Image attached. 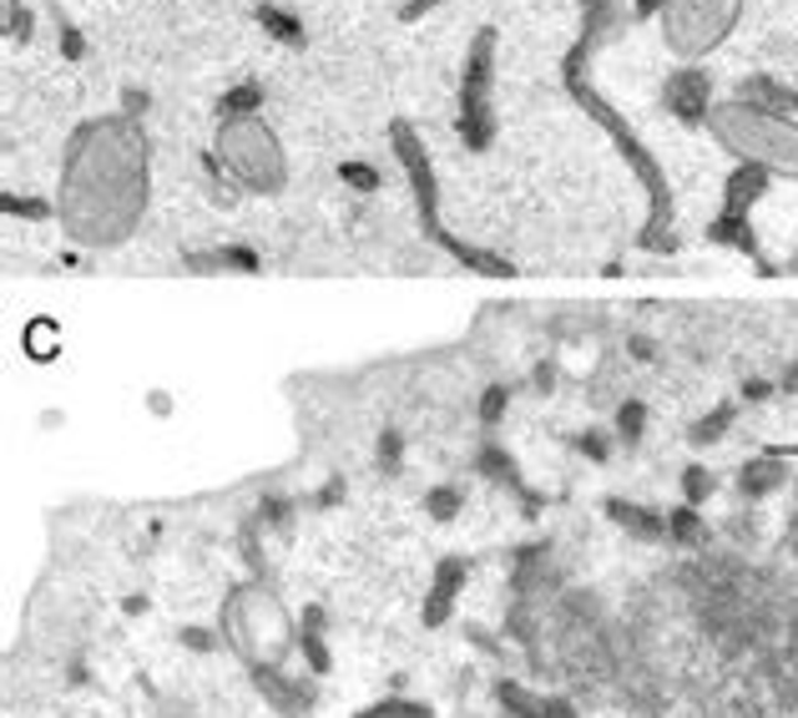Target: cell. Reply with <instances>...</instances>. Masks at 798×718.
I'll return each mask as SVG.
<instances>
[{
  "label": "cell",
  "instance_id": "23",
  "mask_svg": "<svg viewBox=\"0 0 798 718\" xmlns=\"http://www.w3.org/2000/svg\"><path fill=\"white\" fill-rule=\"evenodd\" d=\"M258 21L268 36H278L284 46H304V25H298V15L278 11V6H258Z\"/></svg>",
  "mask_w": 798,
  "mask_h": 718
},
{
  "label": "cell",
  "instance_id": "3",
  "mask_svg": "<svg viewBox=\"0 0 798 718\" xmlns=\"http://www.w3.org/2000/svg\"><path fill=\"white\" fill-rule=\"evenodd\" d=\"M217 633H223V643L243 658V668H253V663H284L288 653H298L294 612H288L274 587L258 582V577L227 587L223 608H217Z\"/></svg>",
  "mask_w": 798,
  "mask_h": 718
},
{
  "label": "cell",
  "instance_id": "45",
  "mask_svg": "<svg viewBox=\"0 0 798 718\" xmlns=\"http://www.w3.org/2000/svg\"><path fill=\"white\" fill-rule=\"evenodd\" d=\"M794 486H798V476H794Z\"/></svg>",
  "mask_w": 798,
  "mask_h": 718
},
{
  "label": "cell",
  "instance_id": "41",
  "mask_svg": "<svg viewBox=\"0 0 798 718\" xmlns=\"http://www.w3.org/2000/svg\"><path fill=\"white\" fill-rule=\"evenodd\" d=\"M788 547H794V557H798V511H788Z\"/></svg>",
  "mask_w": 798,
  "mask_h": 718
},
{
  "label": "cell",
  "instance_id": "37",
  "mask_svg": "<svg viewBox=\"0 0 798 718\" xmlns=\"http://www.w3.org/2000/svg\"><path fill=\"white\" fill-rule=\"evenodd\" d=\"M429 6H445V0H409V6H405V21H419Z\"/></svg>",
  "mask_w": 798,
  "mask_h": 718
},
{
  "label": "cell",
  "instance_id": "31",
  "mask_svg": "<svg viewBox=\"0 0 798 718\" xmlns=\"http://www.w3.org/2000/svg\"><path fill=\"white\" fill-rule=\"evenodd\" d=\"M339 172H344V182H349V188H359V192H374V188H380V172L364 168V162H344Z\"/></svg>",
  "mask_w": 798,
  "mask_h": 718
},
{
  "label": "cell",
  "instance_id": "34",
  "mask_svg": "<svg viewBox=\"0 0 798 718\" xmlns=\"http://www.w3.org/2000/svg\"><path fill=\"white\" fill-rule=\"evenodd\" d=\"M298 627H304V633H329V612H323L319 602H309V608L298 612Z\"/></svg>",
  "mask_w": 798,
  "mask_h": 718
},
{
  "label": "cell",
  "instance_id": "18",
  "mask_svg": "<svg viewBox=\"0 0 798 718\" xmlns=\"http://www.w3.org/2000/svg\"><path fill=\"white\" fill-rule=\"evenodd\" d=\"M435 239H440L465 268H476V274H486V278H511V264H506V258H496V253H486V249H465V243L445 239V233H435Z\"/></svg>",
  "mask_w": 798,
  "mask_h": 718
},
{
  "label": "cell",
  "instance_id": "14",
  "mask_svg": "<svg viewBox=\"0 0 798 718\" xmlns=\"http://www.w3.org/2000/svg\"><path fill=\"white\" fill-rule=\"evenodd\" d=\"M192 274H258V258L248 249H213V253H188Z\"/></svg>",
  "mask_w": 798,
  "mask_h": 718
},
{
  "label": "cell",
  "instance_id": "33",
  "mask_svg": "<svg viewBox=\"0 0 798 718\" xmlns=\"http://www.w3.org/2000/svg\"><path fill=\"white\" fill-rule=\"evenodd\" d=\"M551 557V541H525V547L511 551V567H531V562H546Z\"/></svg>",
  "mask_w": 798,
  "mask_h": 718
},
{
  "label": "cell",
  "instance_id": "25",
  "mask_svg": "<svg viewBox=\"0 0 798 718\" xmlns=\"http://www.w3.org/2000/svg\"><path fill=\"white\" fill-rule=\"evenodd\" d=\"M642 435H647V405H642V400H621V410H617V441L637 445Z\"/></svg>",
  "mask_w": 798,
  "mask_h": 718
},
{
  "label": "cell",
  "instance_id": "20",
  "mask_svg": "<svg viewBox=\"0 0 798 718\" xmlns=\"http://www.w3.org/2000/svg\"><path fill=\"white\" fill-rule=\"evenodd\" d=\"M354 718H435V708L429 704H419V698H405V694H390V698H380V704H370V708H359Z\"/></svg>",
  "mask_w": 798,
  "mask_h": 718
},
{
  "label": "cell",
  "instance_id": "32",
  "mask_svg": "<svg viewBox=\"0 0 798 718\" xmlns=\"http://www.w3.org/2000/svg\"><path fill=\"white\" fill-rule=\"evenodd\" d=\"M576 451H582L586 461H607L611 445H607V435H602V431H582V435H576Z\"/></svg>",
  "mask_w": 798,
  "mask_h": 718
},
{
  "label": "cell",
  "instance_id": "11",
  "mask_svg": "<svg viewBox=\"0 0 798 718\" xmlns=\"http://www.w3.org/2000/svg\"><path fill=\"white\" fill-rule=\"evenodd\" d=\"M476 476H486V481H496V486H506V492H515L525 501V511H536V506H541L536 492H525L521 466H515V455L506 451V445H496V441L480 445V451H476Z\"/></svg>",
  "mask_w": 798,
  "mask_h": 718
},
{
  "label": "cell",
  "instance_id": "21",
  "mask_svg": "<svg viewBox=\"0 0 798 718\" xmlns=\"http://www.w3.org/2000/svg\"><path fill=\"white\" fill-rule=\"evenodd\" d=\"M733 420H738V405H717V410H707V415L688 431V441H692V445H717L727 431H733Z\"/></svg>",
  "mask_w": 798,
  "mask_h": 718
},
{
  "label": "cell",
  "instance_id": "10",
  "mask_svg": "<svg viewBox=\"0 0 798 718\" xmlns=\"http://www.w3.org/2000/svg\"><path fill=\"white\" fill-rule=\"evenodd\" d=\"M394 152H400V168L409 172V188H415V198H419V213H425V223H435V172H429L425 147H419V137L409 133L405 122L394 127Z\"/></svg>",
  "mask_w": 798,
  "mask_h": 718
},
{
  "label": "cell",
  "instance_id": "16",
  "mask_svg": "<svg viewBox=\"0 0 798 718\" xmlns=\"http://www.w3.org/2000/svg\"><path fill=\"white\" fill-rule=\"evenodd\" d=\"M668 541L672 547H703L707 541V521H703V511L698 506H672L668 511Z\"/></svg>",
  "mask_w": 798,
  "mask_h": 718
},
{
  "label": "cell",
  "instance_id": "15",
  "mask_svg": "<svg viewBox=\"0 0 798 718\" xmlns=\"http://www.w3.org/2000/svg\"><path fill=\"white\" fill-rule=\"evenodd\" d=\"M490 694H496V704H501L511 718H541V714H546V698L531 694V688H525V683H515V678H501Z\"/></svg>",
  "mask_w": 798,
  "mask_h": 718
},
{
  "label": "cell",
  "instance_id": "24",
  "mask_svg": "<svg viewBox=\"0 0 798 718\" xmlns=\"http://www.w3.org/2000/svg\"><path fill=\"white\" fill-rule=\"evenodd\" d=\"M460 506H465L460 486H429V492H425L429 521H455V516H460Z\"/></svg>",
  "mask_w": 798,
  "mask_h": 718
},
{
  "label": "cell",
  "instance_id": "40",
  "mask_svg": "<svg viewBox=\"0 0 798 718\" xmlns=\"http://www.w3.org/2000/svg\"><path fill=\"white\" fill-rule=\"evenodd\" d=\"M551 384H556V370H551V365H541V370H536V390H551Z\"/></svg>",
  "mask_w": 798,
  "mask_h": 718
},
{
  "label": "cell",
  "instance_id": "9",
  "mask_svg": "<svg viewBox=\"0 0 798 718\" xmlns=\"http://www.w3.org/2000/svg\"><path fill=\"white\" fill-rule=\"evenodd\" d=\"M668 107H672V117H682V122H707V112L717 107L713 102V76L698 72V66L672 72L668 76Z\"/></svg>",
  "mask_w": 798,
  "mask_h": 718
},
{
  "label": "cell",
  "instance_id": "6",
  "mask_svg": "<svg viewBox=\"0 0 798 718\" xmlns=\"http://www.w3.org/2000/svg\"><path fill=\"white\" fill-rule=\"evenodd\" d=\"M490 72H496V31H480L470 56H465V92H460V137L470 147H490V137H496Z\"/></svg>",
  "mask_w": 798,
  "mask_h": 718
},
{
  "label": "cell",
  "instance_id": "13",
  "mask_svg": "<svg viewBox=\"0 0 798 718\" xmlns=\"http://www.w3.org/2000/svg\"><path fill=\"white\" fill-rule=\"evenodd\" d=\"M607 521H617L637 541H668V516H657L642 501H627V496H607Z\"/></svg>",
  "mask_w": 798,
  "mask_h": 718
},
{
  "label": "cell",
  "instance_id": "17",
  "mask_svg": "<svg viewBox=\"0 0 798 718\" xmlns=\"http://www.w3.org/2000/svg\"><path fill=\"white\" fill-rule=\"evenodd\" d=\"M743 102H758V107L768 112H794L798 107V92H788V86H778L774 76H753V82H743Z\"/></svg>",
  "mask_w": 798,
  "mask_h": 718
},
{
  "label": "cell",
  "instance_id": "1",
  "mask_svg": "<svg viewBox=\"0 0 798 718\" xmlns=\"http://www.w3.org/2000/svg\"><path fill=\"white\" fill-rule=\"evenodd\" d=\"M152 142L131 117H92L66 142L56 218L76 249H121L147 218Z\"/></svg>",
  "mask_w": 798,
  "mask_h": 718
},
{
  "label": "cell",
  "instance_id": "39",
  "mask_svg": "<svg viewBox=\"0 0 798 718\" xmlns=\"http://www.w3.org/2000/svg\"><path fill=\"white\" fill-rule=\"evenodd\" d=\"M763 395H768V384H763V380H748V384H743V400H763Z\"/></svg>",
  "mask_w": 798,
  "mask_h": 718
},
{
  "label": "cell",
  "instance_id": "35",
  "mask_svg": "<svg viewBox=\"0 0 798 718\" xmlns=\"http://www.w3.org/2000/svg\"><path fill=\"white\" fill-rule=\"evenodd\" d=\"M380 471H400V435H380Z\"/></svg>",
  "mask_w": 798,
  "mask_h": 718
},
{
  "label": "cell",
  "instance_id": "12",
  "mask_svg": "<svg viewBox=\"0 0 798 718\" xmlns=\"http://www.w3.org/2000/svg\"><path fill=\"white\" fill-rule=\"evenodd\" d=\"M784 481H794V471H788L784 455H778V451L753 455L748 466L738 471V496H743V501H763V496H774Z\"/></svg>",
  "mask_w": 798,
  "mask_h": 718
},
{
  "label": "cell",
  "instance_id": "43",
  "mask_svg": "<svg viewBox=\"0 0 798 718\" xmlns=\"http://www.w3.org/2000/svg\"><path fill=\"white\" fill-rule=\"evenodd\" d=\"M784 384H788V390H798V365H794V370L784 374Z\"/></svg>",
  "mask_w": 798,
  "mask_h": 718
},
{
  "label": "cell",
  "instance_id": "42",
  "mask_svg": "<svg viewBox=\"0 0 798 718\" xmlns=\"http://www.w3.org/2000/svg\"><path fill=\"white\" fill-rule=\"evenodd\" d=\"M631 355H637V359H652V339H631Z\"/></svg>",
  "mask_w": 798,
  "mask_h": 718
},
{
  "label": "cell",
  "instance_id": "44",
  "mask_svg": "<svg viewBox=\"0 0 798 718\" xmlns=\"http://www.w3.org/2000/svg\"><path fill=\"white\" fill-rule=\"evenodd\" d=\"M794 268H798V258H794Z\"/></svg>",
  "mask_w": 798,
  "mask_h": 718
},
{
  "label": "cell",
  "instance_id": "28",
  "mask_svg": "<svg viewBox=\"0 0 798 718\" xmlns=\"http://www.w3.org/2000/svg\"><path fill=\"white\" fill-rule=\"evenodd\" d=\"M506 405H511V390H506V384H490L486 395H480V425L496 431V425L506 420Z\"/></svg>",
  "mask_w": 798,
  "mask_h": 718
},
{
  "label": "cell",
  "instance_id": "29",
  "mask_svg": "<svg viewBox=\"0 0 798 718\" xmlns=\"http://www.w3.org/2000/svg\"><path fill=\"white\" fill-rule=\"evenodd\" d=\"M258 107H263V92L248 82V86H238V92H227L217 112H223V117H248V112H258Z\"/></svg>",
  "mask_w": 798,
  "mask_h": 718
},
{
  "label": "cell",
  "instance_id": "27",
  "mask_svg": "<svg viewBox=\"0 0 798 718\" xmlns=\"http://www.w3.org/2000/svg\"><path fill=\"white\" fill-rule=\"evenodd\" d=\"M707 496H713V471H707V466H688V471H682V501L703 506Z\"/></svg>",
  "mask_w": 798,
  "mask_h": 718
},
{
  "label": "cell",
  "instance_id": "5",
  "mask_svg": "<svg viewBox=\"0 0 798 718\" xmlns=\"http://www.w3.org/2000/svg\"><path fill=\"white\" fill-rule=\"evenodd\" d=\"M743 6L748 0H662V46L678 61L698 66L703 56H713L717 46H727V36L738 31Z\"/></svg>",
  "mask_w": 798,
  "mask_h": 718
},
{
  "label": "cell",
  "instance_id": "38",
  "mask_svg": "<svg viewBox=\"0 0 798 718\" xmlns=\"http://www.w3.org/2000/svg\"><path fill=\"white\" fill-rule=\"evenodd\" d=\"M339 496H344V486H339V481H334V486H323V492H319V501H313V506H334Z\"/></svg>",
  "mask_w": 798,
  "mask_h": 718
},
{
  "label": "cell",
  "instance_id": "30",
  "mask_svg": "<svg viewBox=\"0 0 798 718\" xmlns=\"http://www.w3.org/2000/svg\"><path fill=\"white\" fill-rule=\"evenodd\" d=\"M178 643L188 647V653H217V647H223V633H217V627H182Z\"/></svg>",
  "mask_w": 798,
  "mask_h": 718
},
{
  "label": "cell",
  "instance_id": "36",
  "mask_svg": "<svg viewBox=\"0 0 798 718\" xmlns=\"http://www.w3.org/2000/svg\"><path fill=\"white\" fill-rule=\"evenodd\" d=\"M541 718H582V714H576L572 698H546V714Z\"/></svg>",
  "mask_w": 798,
  "mask_h": 718
},
{
  "label": "cell",
  "instance_id": "26",
  "mask_svg": "<svg viewBox=\"0 0 798 718\" xmlns=\"http://www.w3.org/2000/svg\"><path fill=\"white\" fill-rule=\"evenodd\" d=\"M253 521L268 531H288V521H294V501H284V496H263L258 511H253Z\"/></svg>",
  "mask_w": 798,
  "mask_h": 718
},
{
  "label": "cell",
  "instance_id": "8",
  "mask_svg": "<svg viewBox=\"0 0 798 718\" xmlns=\"http://www.w3.org/2000/svg\"><path fill=\"white\" fill-rule=\"evenodd\" d=\"M470 587V562L465 557H440L435 562V577H429V598H425V627H445L450 623L455 602H460V592Z\"/></svg>",
  "mask_w": 798,
  "mask_h": 718
},
{
  "label": "cell",
  "instance_id": "7",
  "mask_svg": "<svg viewBox=\"0 0 798 718\" xmlns=\"http://www.w3.org/2000/svg\"><path fill=\"white\" fill-rule=\"evenodd\" d=\"M248 678H253V688H258V698L274 708L278 718H309L313 704H319V688H313L309 678H288L284 663H253Z\"/></svg>",
  "mask_w": 798,
  "mask_h": 718
},
{
  "label": "cell",
  "instance_id": "19",
  "mask_svg": "<svg viewBox=\"0 0 798 718\" xmlns=\"http://www.w3.org/2000/svg\"><path fill=\"white\" fill-rule=\"evenodd\" d=\"M763 182H768V172H763V168H743V162H738V172L727 178V213H743V208H748L753 198L763 192Z\"/></svg>",
  "mask_w": 798,
  "mask_h": 718
},
{
  "label": "cell",
  "instance_id": "22",
  "mask_svg": "<svg viewBox=\"0 0 798 718\" xmlns=\"http://www.w3.org/2000/svg\"><path fill=\"white\" fill-rule=\"evenodd\" d=\"M298 658L309 663V678H329L334 673V653H329V637L323 633H304L298 627Z\"/></svg>",
  "mask_w": 798,
  "mask_h": 718
},
{
  "label": "cell",
  "instance_id": "2",
  "mask_svg": "<svg viewBox=\"0 0 798 718\" xmlns=\"http://www.w3.org/2000/svg\"><path fill=\"white\" fill-rule=\"evenodd\" d=\"M707 133L727 157H738L743 168H763L768 178L798 182V122L788 112H768L758 102H717L707 112Z\"/></svg>",
  "mask_w": 798,
  "mask_h": 718
},
{
  "label": "cell",
  "instance_id": "4",
  "mask_svg": "<svg viewBox=\"0 0 798 718\" xmlns=\"http://www.w3.org/2000/svg\"><path fill=\"white\" fill-rule=\"evenodd\" d=\"M213 157L223 162V172L238 188L248 192H263V198H274V192L288 188V152H284V137L258 117H223L217 122V137H213Z\"/></svg>",
  "mask_w": 798,
  "mask_h": 718
}]
</instances>
